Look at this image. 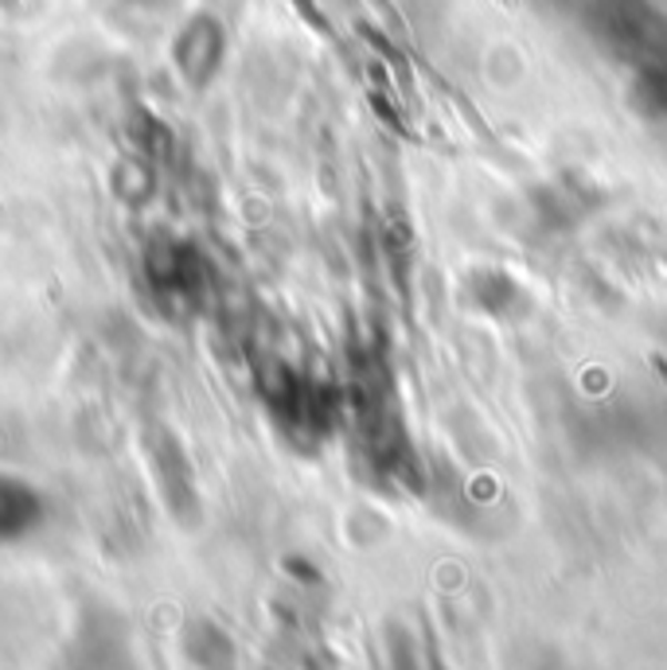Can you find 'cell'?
Masks as SVG:
<instances>
[{
  "label": "cell",
  "instance_id": "obj_3",
  "mask_svg": "<svg viewBox=\"0 0 667 670\" xmlns=\"http://www.w3.org/2000/svg\"><path fill=\"white\" fill-rule=\"evenodd\" d=\"M500 4H507V9H515V0H500Z\"/></svg>",
  "mask_w": 667,
  "mask_h": 670
},
{
  "label": "cell",
  "instance_id": "obj_1",
  "mask_svg": "<svg viewBox=\"0 0 667 670\" xmlns=\"http://www.w3.org/2000/svg\"><path fill=\"white\" fill-rule=\"evenodd\" d=\"M40 495L28 484H17L12 476H0V542L24 538L40 526Z\"/></svg>",
  "mask_w": 667,
  "mask_h": 670
},
{
  "label": "cell",
  "instance_id": "obj_2",
  "mask_svg": "<svg viewBox=\"0 0 667 670\" xmlns=\"http://www.w3.org/2000/svg\"><path fill=\"white\" fill-rule=\"evenodd\" d=\"M651 363H656V367H659V374H664V379H667V363H664V359H659V355H651Z\"/></svg>",
  "mask_w": 667,
  "mask_h": 670
}]
</instances>
